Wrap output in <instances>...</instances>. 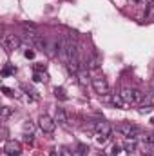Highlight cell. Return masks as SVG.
Segmentation results:
<instances>
[{
    "instance_id": "obj_1",
    "label": "cell",
    "mask_w": 154,
    "mask_h": 156,
    "mask_svg": "<svg viewBox=\"0 0 154 156\" xmlns=\"http://www.w3.org/2000/svg\"><path fill=\"white\" fill-rule=\"evenodd\" d=\"M120 96L129 104V105H145L147 98L140 89H132V87H121L120 89Z\"/></svg>"
},
{
    "instance_id": "obj_2",
    "label": "cell",
    "mask_w": 154,
    "mask_h": 156,
    "mask_svg": "<svg viewBox=\"0 0 154 156\" xmlns=\"http://www.w3.org/2000/svg\"><path fill=\"white\" fill-rule=\"evenodd\" d=\"M91 85H93L94 93H98L100 96H105V94L111 93V85H109L107 78L103 76H93L91 78Z\"/></svg>"
},
{
    "instance_id": "obj_3",
    "label": "cell",
    "mask_w": 154,
    "mask_h": 156,
    "mask_svg": "<svg viewBox=\"0 0 154 156\" xmlns=\"http://www.w3.org/2000/svg\"><path fill=\"white\" fill-rule=\"evenodd\" d=\"M114 131L120 134V136L136 138V140H138V134H140V129H138L136 125H132V123H120V125H116Z\"/></svg>"
},
{
    "instance_id": "obj_4",
    "label": "cell",
    "mask_w": 154,
    "mask_h": 156,
    "mask_svg": "<svg viewBox=\"0 0 154 156\" xmlns=\"http://www.w3.org/2000/svg\"><path fill=\"white\" fill-rule=\"evenodd\" d=\"M38 127L44 133L53 134L54 129H56V122H54V118H51L49 115H40L38 116Z\"/></svg>"
},
{
    "instance_id": "obj_5",
    "label": "cell",
    "mask_w": 154,
    "mask_h": 156,
    "mask_svg": "<svg viewBox=\"0 0 154 156\" xmlns=\"http://www.w3.org/2000/svg\"><path fill=\"white\" fill-rule=\"evenodd\" d=\"M4 154L5 156H20L22 154V145L16 140H5L4 144Z\"/></svg>"
},
{
    "instance_id": "obj_6",
    "label": "cell",
    "mask_w": 154,
    "mask_h": 156,
    "mask_svg": "<svg viewBox=\"0 0 154 156\" xmlns=\"http://www.w3.org/2000/svg\"><path fill=\"white\" fill-rule=\"evenodd\" d=\"M2 45H4L7 51H15V49L20 47V38H18L16 35L7 33V35H4V38H2Z\"/></svg>"
},
{
    "instance_id": "obj_7",
    "label": "cell",
    "mask_w": 154,
    "mask_h": 156,
    "mask_svg": "<svg viewBox=\"0 0 154 156\" xmlns=\"http://www.w3.org/2000/svg\"><path fill=\"white\" fill-rule=\"evenodd\" d=\"M103 98H105L107 102H111V104H113L114 107H118V109H129V104L120 96V93H114V94H105Z\"/></svg>"
},
{
    "instance_id": "obj_8",
    "label": "cell",
    "mask_w": 154,
    "mask_h": 156,
    "mask_svg": "<svg viewBox=\"0 0 154 156\" xmlns=\"http://www.w3.org/2000/svg\"><path fill=\"white\" fill-rule=\"evenodd\" d=\"M94 131H96L98 134L111 136V133H113L114 129H113V125H111L109 122H105V120H100V122H96V123H94Z\"/></svg>"
},
{
    "instance_id": "obj_9",
    "label": "cell",
    "mask_w": 154,
    "mask_h": 156,
    "mask_svg": "<svg viewBox=\"0 0 154 156\" xmlns=\"http://www.w3.org/2000/svg\"><path fill=\"white\" fill-rule=\"evenodd\" d=\"M100 64H102V58H100V55H98V53H91V55L85 58V67H87V71L98 69V67H100Z\"/></svg>"
},
{
    "instance_id": "obj_10",
    "label": "cell",
    "mask_w": 154,
    "mask_h": 156,
    "mask_svg": "<svg viewBox=\"0 0 154 156\" xmlns=\"http://www.w3.org/2000/svg\"><path fill=\"white\" fill-rule=\"evenodd\" d=\"M54 122H56V123H60V125H67L69 116H67V113H65L62 107H56V113H54Z\"/></svg>"
},
{
    "instance_id": "obj_11",
    "label": "cell",
    "mask_w": 154,
    "mask_h": 156,
    "mask_svg": "<svg viewBox=\"0 0 154 156\" xmlns=\"http://www.w3.org/2000/svg\"><path fill=\"white\" fill-rule=\"evenodd\" d=\"M15 115V107H9V105H2L0 109V120L2 122H7L9 118Z\"/></svg>"
},
{
    "instance_id": "obj_12",
    "label": "cell",
    "mask_w": 154,
    "mask_h": 156,
    "mask_svg": "<svg viewBox=\"0 0 154 156\" xmlns=\"http://www.w3.org/2000/svg\"><path fill=\"white\" fill-rule=\"evenodd\" d=\"M65 67H67V71H69L71 75H78V73H80V60H78V58L69 60V62L65 64Z\"/></svg>"
},
{
    "instance_id": "obj_13",
    "label": "cell",
    "mask_w": 154,
    "mask_h": 156,
    "mask_svg": "<svg viewBox=\"0 0 154 156\" xmlns=\"http://www.w3.org/2000/svg\"><path fill=\"white\" fill-rule=\"evenodd\" d=\"M136 145H138V140H136V138H127V142H125L123 149H125V153L132 154V153L136 151Z\"/></svg>"
},
{
    "instance_id": "obj_14",
    "label": "cell",
    "mask_w": 154,
    "mask_h": 156,
    "mask_svg": "<svg viewBox=\"0 0 154 156\" xmlns=\"http://www.w3.org/2000/svg\"><path fill=\"white\" fill-rule=\"evenodd\" d=\"M22 129H24V134H33V131H35V123H33L31 120H26V122L22 123Z\"/></svg>"
},
{
    "instance_id": "obj_15",
    "label": "cell",
    "mask_w": 154,
    "mask_h": 156,
    "mask_svg": "<svg viewBox=\"0 0 154 156\" xmlns=\"http://www.w3.org/2000/svg\"><path fill=\"white\" fill-rule=\"evenodd\" d=\"M2 93H4L5 96H9V98H18V96H20V93H16V91L11 89V87H5V85H2Z\"/></svg>"
},
{
    "instance_id": "obj_16",
    "label": "cell",
    "mask_w": 154,
    "mask_h": 156,
    "mask_svg": "<svg viewBox=\"0 0 154 156\" xmlns=\"http://www.w3.org/2000/svg\"><path fill=\"white\" fill-rule=\"evenodd\" d=\"M33 80H35V82H44V83H47V82H49V75H47L45 71H44V73H37V71H35Z\"/></svg>"
},
{
    "instance_id": "obj_17",
    "label": "cell",
    "mask_w": 154,
    "mask_h": 156,
    "mask_svg": "<svg viewBox=\"0 0 154 156\" xmlns=\"http://www.w3.org/2000/svg\"><path fill=\"white\" fill-rule=\"evenodd\" d=\"M78 83L83 85V87L89 83V75H87V71H80V73H78Z\"/></svg>"
},
{
    "instance_id": "obj_18",
    "label": "cell",
    "mask_w": 154,
    "mask_h": 156,
    "mask_svg": "<svg viewBox=\"0 0 154 156\" xmlns=\"http://www.w3.org/2000/svg\"><path fill=\"white\" fill-rule=\"evenodd\" d=\"M54 96L58 100H67V94H65V89L64 87H54Z\"/></svg>"
},
{
    "instance_id": "obj_19",
    "label": "cell",
    "mask_w": 154,
    "mask_h": 156,
    "mask_svg": "<svg viewBox=\"0 0 154 156\" xmlns=\"http://www.w3.org/2000/svg\"><path fill=\"white\" fill-rule=\"evenodd\" d=\"M145 18H147V20H154V0H152V2H149V5H147Z\"/></svg>"
},
{
    "instance_id": "obj_20",
    "label": "cell",
    "mask_w": 154,
    "mask_h": 156,
    "mask_svg": "<svg viewBox=\"0 0 154 156\" xmlns=\"http://www.w3.org/2000/svg\"><path fill=\"white\" fill-rule=\"evenodd\" d=\"M75 156H89V149L85 147V145H78L76 147V151H75Z\"/></svg>"
},
{
    "instance_id": "obj_21",
    "label": "cell",
    "mask_w": 154,
    "mask_h": 156,
    "mask_svg": "<svg viewBox=\"0 0 154 156\" xmlns=\"http://www.w3.org/2000/svg\"><path fill=\"white\" fill-rule=\"evenodd\" d=\"M16 73V67H11V66H5L4 71H2V76H9V75H15Z\"/></svg>"
},
{
    "instance_id": "obj_22",
    "label": "cell",
    "mask_w": 154,
    "mask_h": 156,
    "mask_svg": "<svg viewBox=\"0 0 154 156\" xmlns=\"http://www.w3.org/2000/svg\"><path fill=\"white\" fill-rule=\"evenodd\" d=\"M60 154H62V156H75V151H71L69 147L62 145V147H60Z\"/></svg>"
},
{
    "instance_id": "obj_23",
    "label": "cell",
    "mask_w": 154,
    "mask_h": 156,
    "mask_svg": "<svg viewBox=\"0 0 154 156\" xmlns=\"http://www.w3.org/2000/svg\"><path fill=\"white\" fill-rule=\"evenodd\" d=\"M107 140H109V136H103V134H96V144H98V145H103Z\"/></svg>"
},
{
    "instance_id": "obj_24",
    "label": "cell",
    "mask_w": 154,
    "mask_h": 156,
    "mask_svg": "<svg viewBox=\"0 0 154 156\" xmlns=\"http://www.w3.org/2000/svg\"><path fill=\"white\" fill-rule=\"evenodd\" d=\"M151 111H152V107H151V105H143V107H140V109H138V113H140V115H149Z\"/></svg>"
},
{
    "instance_id": "obj_25",
    "label": "cell",
    "mask_w": 154,
    "mask_h": 156,
    "mask_svg": "<svg viewBox=\"0 0 154 156\" xmlns=\"http://www.w3.org/2000/svg\"><path fill=\"white\" fill-rule=\"evenodd\" d=\"M120 153H121V147H120L118 144H114V145L111 147V154H113V156H118Z\"/></svg>"
},
{
    "instance_id": "obj_26",
    "label": "cell",
    "mask_w": 154,
    "mask_h": 156,
    "mask_svg": "<svg viewBox=\"0 0 154 156\" xmlns=\"http://www.w3.org/2000/svg\"><path fill=\"white\" fill-rule=\"evenodd\" d=\"M45 67H47V66H45V64H42V62L35 64V71H37V73H44V71H45Z\"/></svg>"
},
{
    "instance_id": "obj_27",
    "label": "cell",
    "mask_w": 154,
    "mask_h": 156,
    "mask_svg": "<svg viewBox=\"0 0 154 156\" xmlns=\"http://www.w3.org/2000/svg\"><path fill=\"white\" fill-rule=\"evenodd\" d=\"M24 56H26V58H35V51H33V49H26Z\"/></svg>"
},
{
    "instance_id": "obj_28",
    "label": "cell",
    "mask_w": 154,
    "mask_h": 156,
    "mask_svg": "<svg viewBox=\"0 0 154 156\" xmlns=\"http://www.w3.org/2000/svg\"><path fill=\"white\" fill-rule=\"evenodd\" d=\"M24 29H31V31H37V26L29 22V24H24Z\"/></svg>"
},
{
    "instance_id": "obj_29",
    "label": "cell",
    "mask_w": 154,
    "mask_h": 156,
    "mask_svg": "<svg viewBox=\"0 0 154 156\" xmlns=\"http://www.w3.org/2000/svg\"><path fill=\"white\" fill-rule=\"evenodd\" d=\"M24 140H26L27 144H33V134H24Z\"/></svg>"
},
{
    "instance_id": "obj_30",
    "label": "cell",
    "mask_w": 154,
    "mask_h": 156,
    "mask_svg": "<svg viewBox=\"0 0 154 156\" xmlns=\"http://www.w3.org/2000/svg\"><path fill=\"white\" fill-rule=\"evenodd\" d=\"M147 142H149V144H152V145H154V134H147Z\"/></svg>"
},
{
    "instance_id": "obj_31",
    "label": "cell",
    "mask_w": 154,
    "mask_h": 156,
    "mask_svg": "<svg viewBox=\"0 0 154 156\" xmlns=\"http://www.w3.org/2000/svg\"><path fill=\"white\" fill-rule=\"evenodd\" d=\"M49 156H62V154H60L56 149H53V151H49Z\"/></svg>"
},
{
    "instance_id": "obj_32",
    "label": "cell",
    "mask_w": 154,
    "mask_h": 156,
    "mask_svg": "<svg viewBox=\"0 0 154 156\" xmlns=\"http://www.w3.org/2000/svg\"><path fill=\"white\" fill-rule=\"evenodd\" d=\"M2 138H7V129L5 127H2Z\"/></svg>"
},
{
    "instance_id": "obj_33",
    "label": "cell",
    "mask_w": 154,
    "mask_h": 156,
    "mask_svg": "<svg viewBox=\"0 0 154 156\" xmlns=\"http://www.w3.org/2000/svg\"><path fill=\"white\" fill-rule=\"evenodd\" d=\"M100 156H113V154H111V153L107 154V153H102V151H100Z\"/></svg>"
},
{
    "instance_id": "obj_34",
    "label": "cell",
    "mask_w": 154,
    "mask_h": 156,
    "mask_svg": "<svg viewBox=\"0 0 154 156\" xmlns=\"http://www.w3.org/2000/svg\"><path fill=\"white\" fill-rule=\"evenodd\" d=\"M142 156H152V154H151V153H143Z\"/></svg>"
},
{
    "instance_id": "obj_35",
    "label": "cell",
    "mask_w": 154,
    "mask_h": 156,
    "mask_svg": "<svg viewBox=\"0 0 154 156\" xmlns=\"http://www.w3.org/2000/svg\"><path fill=\"white\" fill-rule=\"evenodd\" d=\"M152 91H154V83H152Z\"/></svg>"
},
{
    "instance_id": "obj_36",
    "label": "cell",
    "mask_w": 154,
    "mask_h": 156,
    "mask_svg": "<svg viewBox=\"0 0 154 156\" xmlns=\"http://www.w3.org/2000/svg\"><path fill=\"white\" fill-rule=\"evenodd\" d=\"M136 2H140V0H136Z\"/></svg>"
}]
</instances>
